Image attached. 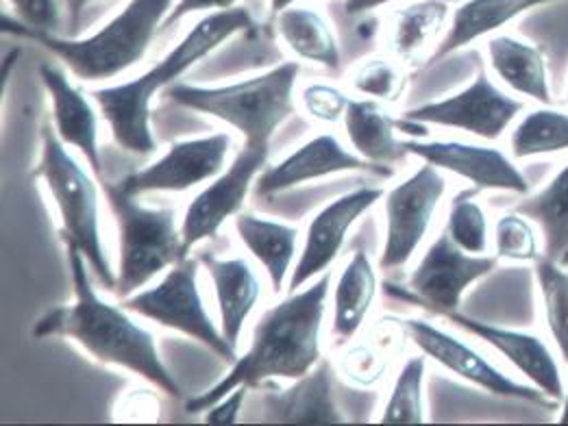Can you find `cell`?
<instances>
[{
    "label": "cell",
    "mask_w": 568,
    "mask_h": 426,
    "mask_svg": "<svg viewBox=\"0 0 568 426\" xmlns=\"http://www.w3.org/2000/svg\"><path fill=\"white\" fill-rule=\"evenodd\" d=\"M65 248L74 298L38 320L33 337H65L99 364L135 374L171 398H183L174 374L160 355L153 331L144 328L124 305H112L101 298L83 253L74 246Z\"/></svg>",
    "instance_id": "1"
},
{
    "label": "cell",
    "mask_w": 568,
    "mask_h": 426,
    "mask_svg": "<svg viewBox=\"0 0 568 426\" xmlns=\"http://www.w3.org/2000/svg\"><path fill=\"white\" fill-rule=\"evenodd\" d=\"M332 296V274H323L296 292H287L266 310L251 331L244 355L231 364L216 385L185 400L187 414H203L235 387H262L273 378H301L323 359V324Z\"/></svg>",
    "instance_id": "2"
},
{
    "label": "cell",
    "mask_w": 568,
    "mask_h": 426,
    "mask_svg": "<svg viewBox=\"0 0 568 426\" xmlns=\"http://www.w3.org/2000/svg\"><path fill=\"white\" fill-rule=\"evenodd\" d=\"M255 29L253 13L246 7L205 13L169 53L138 79L97 88L90 94L101 109L115 144L133 155L155 153L151 103L160 92H166L192 65L219 51L240 33Z\"/></svg>",
    "instance_id": "3"
},
{
    "label": "cell",
    "mask_w": 568,
    "mask_h": 426,
    "mask_svg": "<svg viewBox=\"0 0 568 426\" xmlns=\"http://www.w3.org/2000/svg\"><path fill=\"white\" fill-rule=\"evenodd\" d=\"M174 0H129L105 27L88 38H59L16 22V33L42 44L83 83L112 81L140 63L164 31Z\"/></svg>",
    "instance_id": "4"
},
{
    "label": "cell",
    "mask_w": 568,
    "mask_h": 426,
    "mask_svg": "<svg viewBox=\"0 0 568 426\" xmlns=\"http://www.w3.org/2000/svg\"><path fill=\"white\" fill-rule=\"evenodd\" d=\"M301 65H282L229 85L174 83L164 94L176 106L196 111L231 126L248 146H271L275 133L296 111V83Z\"/></svg>",
    "instance_id": "5"
},
{
    "label": "cell",
    "mask_w": 568,
    "mask_h": 426,
    "mask_svg": "<svg viewBox=\"0 0 568 426\" xmlns=\"http://www.w3.org/2000/svg\"><path fill=\"white\" fill-rule=\"evenodd\" d=\"M33 179L44 185L55 203L65 246L79 248L99 283L108 292H114L118 272H114L103 244L99 185L83 163H79L59 140L55 126L47 124L42 129V153L33 168Z\"/></svg>",
    "instance_id": "6"
},
{
    "label": "cell",
    "mask_w": 568,
    "mask_h": 426,
    "mask_svg": "<svg viewBox=\"0 0 568 426\" xmlns=\"http://www.w3.org/2000/svg\"><path fill=\"white\" fill-rule=\"evenodd\" d=\"M103 190L118 226L120 264L114 294L122 301L190 255L183 248L174 207H149L118 183H103Z\"/></svg>",
    "instance_id": "7"
},
{
    "label": "cell",
    "mask_w": 568,
    "mask_h": 426,
    "mask_svg": "<svg viewBox=\"0 0 568 426\" xmlns=\"http://www.w3.org/2000/svg\"><path fill=\"white\" fill-rule=\"evenodd\" d=\"M201 262L185 257L164 272L162 281L153 287H144L126 298L122 305L140 318L151 320L164 328L183 333L229 364L237 359V351L229 346L221 324H216L203 301L199 287Z\"/></svg>",
    "instance_id": "8"
},
{
    "label": "cell",
    "mask_w": 568,
    "mask_h": 426,
    "mask_svg": "<svg viewBox=\"0 0 568 426\" xmlns=\"http://www.w3.org/2000/svg\"><path fill=\"white\" fill-rule=\"evenodd\" d=\"M445 194L447 179L443 170L425 161L416 172L386 192V235L379 257L382 270H398L409 264L425 242Z\"/></svg>",
    "instance_id": "9"
},
{
    "label": "cell",
    "mask_w": 568,
    "mask_h": 426,
    "mask_svg": "<svg viewBox=\"0 0 568 426\" xmlns=\"http://www.w3.org/2000/svg\"><path fill=\"white\" fill-rule=\"evenodd\" d=\"M499 264V257L470 255L462 251L447 231H443L425 251L418 266L412 270L407 290L388 285V290L403 298L412 301L425 310H432L438 316L457 312L464 294L484 276L493 274Z\"/></svg>",
    "instance_id": "10"
},
{
    "label": "cell",
    "mask_w": 568,
    "mask_h": 426,
    "mask_svg": "<svg viewBox=\"0 0 568 426\" xmlns=\"http://www.w3.org/2000/svg\"><path fill=\"white\" fill-rule=\"evenodd\" d=\"M403 333L412 339V344L432 362L455 374L457 378L493 394L499 398L534 403L545 409H554L560 403L549 398L536 385L520 383L506 373H501L493 362H488L479 351L470 344L455 337L454 333L436 326L434 322L423 318H407L400 322Z\"/></svg>",
    "instance_id": "11"
},
{
    "label": "cell",
    "mask_w": 568,
    "mask_h": 426,
    "mask_svg": "<svg viewBox=\"0 0 568 426\" xmlns=\"http://www.w3.org/2000/svg\"><path fill=\"white\" fill-rule=\"evenodd\" d=\"M268 158L271 146L242 144L227 168L190 201L181 215V237L187 255L201 242L216 237L227 220L242 213Z\"/></svg>",
    "instance_id": "12"
},
{
    "label": "cell",
    "mask_w": 568,
    "mask_h": 426,
    "mask_svg": "<svg viewBox=\"0 0 568 426\" xmlns=\"http://www.w3.org/2000/svg\"><path fill=\"white\" fill-rule=\"evenodd\" d=\"M523 109V101H516L501 88H497L488 72L479 68L475 79L457 94L412 106L403 115L427 126L455 129L495 142L510 129L511 122L520 115Z\"/></svg>",
    "instance_id": "13"
},
{
    "label": "cell",
    "mask_w": 568,
    "mask_h": 426,
    "mask_svg": "<svg viewBox=\"0 0 568 426\" xmlns=\"http://www.w3.org/2000/svg\"><path fill=\"white\" fill-rule=\"evenodd\" d=\"M231 149L233 140L229 133L181 140L171 144L162 158L118 181V185L131 196L190 192L210 183L227 168Z\"/></svg>",
    "instance_id": "14"
},
{
    "label": "cell",
    "mask_w": 568,
    "mask_h": 426,
    "mask_svg": "<svg viewBox=\"0 0 568 426\" xmlns=\"http://www.w3.org/2000/svg\"><path fill=\"white\" fill-rule=\"evenodd\" d=\"M386 196L384 187L364 185L353 192H346L323 210L314 213L307 222L303 246L292 270L287 292H296L323 276L334 262L341 257L342 248L351 229L364 213L371 212Z\"/></svg>",
    "instance_id": "15"
},
{
    "label": "cell",
    "mask_w": 568,
    "mask_h": 426,
    "mask_svg": "<svg viewBox=\"0 0 568 426\" xmlns=\"http://www.w3.org/2000/svg\"><path fill=\"white\" fill-rule=\"evenodd\" d=\"M407 155L436 165L466 179L475 190H499L514 194H529V181L516 163L495 146L452 142V140H414L403 138Z\"/></svg>",
    "instance_id": "16"
},
{
    "label": "cell",
    "mask_w": 568,
    "mask_h": 426,
    "mask_svg": "<svg viewBox=\"0 0 568 426\" xmlns=\"http://www.w3.org/2000/svg\"><path fill=\"white\" fill-rule=\"evenodd\" d=\"M342 172H373L379 176H390L393 170L379 168L371 161L362 160L355 151H348L332 133H321L307 140L303 146L294 149L287 158L264 168L255 181L257 196H277L298 185L334 176Z\"/></svg>",
    "instance_id": "17"
},
{
    "label": "cell",
    "mask_w": 568,
    "mask_h": 426,
    "mask_svg": "<svg viewBox=\"0 0 568 426\" xmlns=\"http://www.w3.org/2000/svg\"><path fill=\"white\" fill-rule=\"evenodd\" d=\"M40 79L49 92L51 106H53V126L58 131L59 140L74 149L88 161L94 174L103 172L101 160V109L97 105L92 94L68 79V74L53 65H40Z\"/></svg>",
    "instance_id": "18"
},
{
    "label": "cell",
    "mask_w": 568,
    "mask_h": 426,
    "mask_svg": "<svg viewBox=\"0 0 568 426\" xmlns=\"http://www.w3.org/2000/svg\"><path fill=\"white\" fill-rule=\"evenodd\" d=\"M445 318L449 320L455 326H459L462 331L470 333L473 337L493 346L531 385H536L549 398L562 403L567 389H565L560 366H558L554 353L549 351V346L538 335L470 318V316H464L459 310L447 314Z\"/></svg>",
    "instance_id": "19"
},
{
    "label": "cell",
    "mask_w": 568,
    "mask_h": 426,
    "mask_svg": "<svg viewBox=\"0 0 568 426\" xmlns=\"http://www.w3.org/2000/svg\"><path fill=\"white\" fill-rule=\"evenodd\" d=\"M264 420L282 425H342L334 394V368L321 359L312 371L294 378L284 389H266L262 398Z\"/></svg>",
    "instance_id": "20"
},
{
    "label": "cell",
    "mask_w": 568,
    "mask_h": 426,
    "mask_svg": "<svg viewBox=\"0 0 568 426\" xmlns=\"http://www.w3.org/2000/svg\"><path fill=\"white\" fill-rule=\"evenodd\" d=\"M199 262L205 267L214 287L221 331L229 346L237 351L244 326L262 301L264 287L260 274L244 257H219L205 253Z\"/></svg>",
    "instance_id": "21"
},
{
    "label": "cell",
    "mask_w": 568,
    "mask_h": 426,
    "mask_svg": "<svg viewBox=\"0 0 568 426\" xmlns=\"http://www.w3.org/2000/svg\"><path fill=\"white\" fill-rule=\"evenodd\" d=\"M556 0H462L452 13V22L427 57V65H436L447 57L470 47L473 42L493 36L516 18Z\"/></svg>",
    "instance_id": "22"
},
{
    "label": "cell",
    "mask_w": 568,
    "mask_h": 426,
    "mask_svg": "<svg viewBox=\"0 0 568 426\" xmlns=\"http://www.w3.org/2000/svg\"><path fill=\"white\" fill-rule=\"evenodd\" d=\"M235 233L248 255L266 270L275 294L287 290L292 270L298 260L301 231L282 220L242 212L233 217Z\"/></svg>",
    "instance_id": "23"
},
{
    "label": "cell",
    "mask_w": 568,
    "mask_h": 426,
    "mask_svg": "<svg viewBox=\"0 0 568 426\" xmlns=\"http://www.w3.org/2000/svg\"><path fill=\"white\" fill-rule=\"evenodd\" d=\"M351 149L379 168L390 170L393 163L405 160L407 151L398 138V118L384 103L373 99H351L342 118Z\"/></svg>",
    "instance_id": "24"
},
{
    "label": "cell",
    "mask_w": 568,
    "mask_h": 426,
    "mask_svg": "<svg viewBox=\"0 0 568 426\" xmlns=\"http://www.w3.org/2000/svg\"><path fill=\"white\" fill-rule=\"evenodd\" d=\"M377 270L368 253L357 251L342 267L332 290V335L338 344H348L364 326L377 301Z\"/></svg>",
    "instance_id": "25"
},
{
    "label": "cell",
    "mask_w": 568,
    "mask_h": 426,
    "mask_svg": "<svg viewBox=\"0 0 568 426\" xmlns=\"http://www.w3.org/2000/svg\"><path fill=\"white\" fill-rule=\"evenodd\" d=\"M449 0H412L388 18L386 47L398 63H416L427 49H436V38L452 22Z\"/></svg>",
    "instance_id": "26"
},
{
    "label": "cell",
    "mask_w": 568,
    "mask_h": 426,
    "mask_svg": "<svg viewBox=\"0 0 568 426\" xmlns=\"http://www.w3.org/2000/svg\"><path fill=\"white\" fill-rule=\"evenodd\" d=\"M488 57L495 74L511 92L540 105H551L549 70L540 47L514 36H493L488 40Z\"/></svg>",
    "instance_id": "27"
},
{
    "label": "cell",
    "mask_w": 568,
    "mask_h": 426,
    "mask_svg": "<svg viewBox=\"0 0 568 426\" xmlns=\"http://www.w3.org/2000/svg\"><path fill=\"white\" fill-rule=\"evenodd\" d=\"M277 36L301 61L323 68H341L342 54L332 22L312 4L298 2L275 16Z\"/></svg>",
    "instance_id": "28"
},
{
    "label": "cell",
    "mask_w": 568,
    "mask_h": 426,
    "mask_svg": "<svg viewBox=\"0 0 568 426\" xmlns=\"http://www.w3.org/2000/svg\"><path fill=\"white\" fill-rule=\"evenodd\" d=\"M514 212L527 215L540 226L545 255L562 262L568 251V163L538 194L516 205Z\"/></svg>",
    "instance_id": "29"
},
{
    "label": "cell",
    "mask_w": 568,
    "mask_h": 426,
    "mask_svg": "<svg viewBox=\"0 0 568 426\" xmlns=\"http://www.w3.org/2000/svg\"><path fill=\"white\" fill-rule=\"evenodd\" d=\"M510 149L514 160H529L568 151L567 111L547 105L529 111L511 129Z\"/></svg>",
    "instance_id": "30"
},
{
    "label": "cell",
    "mask_w": 568,
    "mask_h": 426,
    "mask_svg": "<svg viewBox=\"0 0 568 426\" xmlns=\"http://www.w3.org/2000/svg\"><path fill=\"white\" fill-rule=\"evenodd\" d=\"M425 374L427 357L405 359L400 366L388 403L382 412L379 423L384 425H423L427 420L425 412Z\"/></svg>",
    "instance_id": "31"
},
{
    "label": "cell",
    "mask_w": 568,
    "mask_h": 426,
    "mask_svg": "<svg viewBox=\"0 0 568 426\" xmlns=\"http://www.w3.org/2000/svg\"><path fill=\"white\" fill-rule=\"evenodd\" d=\"M536 281L554 344L568 364V270L551 257L536 260Z\"/></svg>",
    "instance_id": "32"
},
{
    "label": "cell",
    "mask_w": 568,
    "mask_h": 426,
    "mask_svg": "<svg viewBox=\"0 0 568 426\" xmlns=\"http://www.w3.org/2000/svg\"><path fill=\"white\" fill-rule=\"evenodd\" d=\"M477 192L479 190H464L455 196L445 231L462 251L470 255H488L490 226L486 212L475 201Z\"/></svg>",
    "instance_id": "33"
},
{
    "label": "cell",
    "mask_w": 568,
    "mask_h": 426,
    "mask_svg": "<svg viewBox=\"0 0 568 426\" xmlns=\"http://www.w3.org/2000/svg\"><path fill=\"white\" fill-rule=\"evenodd\" d=\"M353 90L379 103H397L405 90V74L397 59L373 57L359 61L351 72Z\"/></svg>",
    "instance_id": "34"
},
{
    "label": "cell",
    "mask_w": 568,
    "mask_h": 426,
    "mask_svg": "<svg viewBox=\"0 0 568 426\" xmlns=\"http://www.w3.org/2000/svg\"><path fill=\"white\" fill-rule=\"evenodd\" d=\"M495 251L499 260L536 262L540 246L531 220L518 212L501 215L495 224Z\"/></svg>",
    "instance_id": "35"
},
{
    "label": "cell",
    "mask_w": 568,
    "mask_h": 426,
    "mask_svg": "<svg viewBox=\"0 0 568 426\" xmlns=\"http://www.w3.org/2000/svg\"><path fill=\"white\" fill-rule=\"evenodd\" d=\"M298 101L312 120H318L323 124L341 122L351 103L344 90L323 81L303 85L298 92Z\"/></svg>",
    "instance_id": "36"
},
{
    "label": "cell",
    "mask_w": 568,
    "mask_h": 426,
    "mask_svg": "<svg viewBox=\"0 0 568 426\" xmlns=\"http://www.w3.org/2000/svg\"><path fill=\"white\" fill-rule=\"evenodd\" d=\"M16 20L29 29L58 33L61 24V0H7Z\"/></svg>",
    "instance_id": "37"
},
{
    "label": "cell",
    "mask_w": 568,
    "mask_h": 426,
    "mask_svg": "<svg viewBox=\"0 0 568 426\" xmlns=\"http://www.w3.org/2000/svg\"><path fill=\"white\" fill-rule=\"evenodd\" d=\"M115 420H158L160 418V403L151 392H131L124 394L115 407Z\"/></svg>",
    "instance_id": "38"
},
{
    "label": "cell",
    "mask_w": 568,
    "mask_h": 426,
    "mask_svg": "<svg viewBox=\"0 0 568 426\" xmlns=\"http://www.w3.org/2000/svg\"><path fill=\"white\" fill-rule=\"evenodd\" d=\"M248 392H251V389L244 387V385L231 389L227 396H223L221 400H216L212 407H207V409L203 412V414H205L203 420H205L207 425H233V423H237Z\"/></svg>",
    "instance_id": "39"
},
{
    "label": "cell",
    "mask_w": 568,
    "mask_h": 426,
    "mask_svg": "<svg viewBox=\"0 0 568 426\" xmlns=\"http://www.w3.org/2000/svg\"><path fill=\"white\" fill-rule=\"evenodd\" d=\"M237 7V0H174L171 13L164 22V31L172 29L176 22H181L185 16L192 13H216V11H227Z\"/></svg>",
    "instance_id": "40"
},
{
    "label": "cell",
    "mask_w": 568,
    "mask_h": 426,
    "mask_svg": "<svg viewBox=\"0 0 568 426\" xmlns=\"http://www.w3.org/2000/svg\"><path fill=\"white\" fill-rule=\"evenodd\" d=\"M390 2H397V0H344V11L351 16V18H357V16H366L379 7H386ZM449 2H462V0H449Z\"/></svg>",
    "instance_id": "41"
},
{
    "label": "cell",
    "mask_w": 568,
    "mask_h": 426,
    "mask_svg": "<svg viewBox=\"0 0 568 426\" xmlns=\"http://www.w3.org/2000/svg\"><path fill=\"white\" fill-rule=\"evenodd\" d=\"M94 2H99V0H61L63 11H65V16H68L70 31H77V29H79V22H81L83 11H85L90 4H94Z\"/></svg>",
    "instance_id": "42"
},
{
    "label": "cell",
    "mask_w": 568,
    "mask_h": 426,
    "mask_svg": "<svg viewBox=\"0 0 568 426\" xmlns=\"http://www.w3.org/2000/svg\"><path fill=\"white\" fill-rule=\"evenodd\" d=\"M298 2H307V0H268V9H271L273 16H277V13H282L287 7L298 4Z\"/></svg>",
    "instance_id": "43"
},
{
    "label": "cell",
    "mask_w": 568,
    "mask_h": 426,
    "mask_svg": "<svg viewBox=\"0 0 568 426\" xmlns=\"http://www.w3.org/2000/svg\"><path fill=\"white\" fill-rule=\"evenodd\" d=\"M560 423L568 425V389L565 392V398H562V414H560Z\"/></svg>",
    "instance_id": "44"
},
{
    "label": "cell",
    "mask_w": 568,
    "mask_h": 426,
    "mask_svg": "<svg viewBox=\"0 0 568 426\" xmlns=\"http://www.w3.org/2000/svg\"><path fill=\"white\" fill-rule=\"evenodd\" d=\"M560 264H565V266H568V251H567V255H565V257H562V262H560Z\"/></svg>",
    "instance_id": "45"
}]
</instances>
